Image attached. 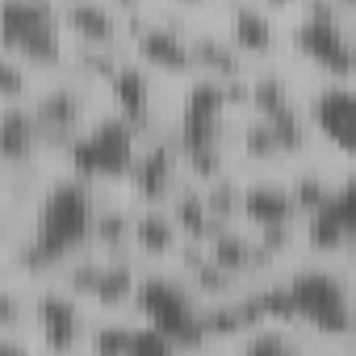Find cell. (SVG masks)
<instances>
[{"label": "cell", "mask_w": 356, "mask_h": 356, "mask_svg": "<svg viewBox=\"0 0 356 356\" xmlns=\"http://www.w3.org/2000/svg\"><path fill=\"white\" fill-rule=\"evenodd\" d=\"M227 34L235 38V47L243 51L248 63L260 59H281V51L289 47V17L293 9L281 5H256V0H235V5L218 9Z\"/></svg>", "instance_id": "obj_1"}, {"label": "cell", "mask_w": 356, "mask_h": 356, "mask_svg": "<svg viewBox=\"0 0 356 356\" xmlns=\"http://www.w3.org/2000/svg\"><path fill=\"white\" fill-rule=\"evenodd\" d=\"M88 306L76 302L72 293H63L55 281L38 285V302H34V339L42 348H55V352H67V356H80L84 348V335H88Z\"/></svg>", "instance_id": "obj_2"}, {"label": "cell", "mask_w": 356, "mask_h": 356, "mask_svg": "<svg viewBox=\"0 0 356 356\" xmlns=\"http://www.w3.org/2000/svg\"><path fill=\"white\" fill-rule=\"evenodd\" d=\"M189 51H193V67L202 76H214V80H231V76L252 67L243 59V51L235 47V38L227 34L218 9H202L197 26L189 30Z\"/></svg>", "instance_id": "obj_3"}, {"label": "cell", "mask_w": 356, "mask_h": 356, "mask_svg": "<svg viewBox=\"0 0 356 356\" xmlns=\"http://www.w3.org/2000/svg\"><path fill=\"white\" fill-rule=\"evenodd\" d=\"M185 235L168 206H138L134 210V256L143 268H172Z\"/></svg>", "instance_id": "obj_4"}, {"label": "cell", "mask_w": 356, "mask_h": 356, "mask_svg": "<svg viewBox=\"0 0 356 356\" xmlns=\"http://www.w3.org/2000/svg\"><path fill=\"white\" fill-rule=\"evenodd\" d=\"M59 26L76 42H109V47H130L122 34L118 5L109 0H63L59 5Z\"/></svg>", "instance_id": "obj_5"}, {"label": "cell", "mask_w": 356, "mask_h": 356, "mask_svg": "<svg viewBox=\"0 0 356 356\" xmlns=\"http://www.w3.org/2000/svg\"><path fill=\"white\" fill-rule=\"evenodd\" d=\"M285 218H298V210H293L289 189L281 181V168L277 172H248L243 222L252 231H260V227H273V222H285Z\"/></svg>", "instance_id": "obj_6"}, {"label": "cell", "mask_w": 356, "mask_h": 356, "mask_svg": "<svg viewBox=\"0 0 356 356\" xmlns=\"http://www.w3.org/2000/svg\"><path fill=\"white\" fill-rule=\"evenodd\" d=\"M101 268H105V256L97 252V248H76V252H67L63 260H59V268H55V285L63 289V293H72L76 302H92V293H97V281H101Z\"/></svg>", "instance_id": "obj_7"}, {"label": "cell", "mask_w": 356, "mask_h": 356, "mask_svg": "<svg viewBox=\"0 0 356 356\" xmlns=\"http://www.w3.org/2000/svg\"><path fill=\"white\" fill-rule=\"evenodd\" d=\"M202 193H206V206H210V214H214L218 227L243 222V193H248V172H243V168L222 172L218 181H210Z\"/></svg>", "instance_id": "obj_8"}, {"label": "cell", "mask_w": 356, "mask_h": 356, "mask_svg": "<svg viewBox=\"0 0 356 356\" xmlns=\"http://www.w3.org/2000/svg\"><path fill=\"white\" fill-rule=\"evenodd\" d=\"M38 84H42V76L34 63H26L17 51L0 47V105H30Z\"/></svg>", "instance_id": "obj_9"}, {"label": "cell", "mask_w": 356, "mask_h": 356, "mask_svg": "<svg viewBox=\"0 0 356 356\" xmlns=\"http://www.w3.org/2000/svg\"><path fill=\"white\" fill-rule=\"evenodd\" d=\"M38 339L34 335H9V331H0V356H38Z\"/></svg>", "instance_id": "obj_10"}, {"label": "cell", "mask_w": 356, "mask_h": 356, "mask_svg": "<svg viewBox=\"0 0 356 356\" xmlns=\"http://www.w3.org/2000/svg\"><path fill=\"white\" fill-rule=\"evenodd\" d=\"M339 348H343L348 356H356V318H352V323H348V331L339 335Z\"/></svg>", "instance_id": "obj_11"}]
</instances>
